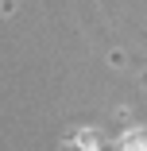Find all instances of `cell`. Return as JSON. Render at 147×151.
I'll return each instance as SVG.
<instances>
[{
	"instance_id": "obj_2",
	"label": "cell",
	"mask_w": 147,
	"mask_h": 151,
	"mask_svg": "<svg viewBox=\"0 0 147 151\" xmlns=\"http://www.w3.org/2000/svg\"><path fill=\"white\" fill-rule=\"evenodd\" d=\"M89 151H101V147H89Z\"/></svg>"
},
{
	"instance_id": "obj_1",
	"label": "cell",
	"mask_w": 147,
	"mask_h": 151,
	"mask_svg": "<svg viewBox=\"0 0 147 151\" xmlns=\"http://www.w3.org/2000/svg\"><path fill=\"white\" fill-rule=\"evenodd\" d=\"M116 151H147V128H132V132L120 139Z\"/></svg>"
}]
</instances>
